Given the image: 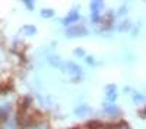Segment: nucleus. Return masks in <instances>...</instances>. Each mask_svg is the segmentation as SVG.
<instances>
[{"label": "nucleus", "mask_w": 146, "mask_h": 129, "mask_svg": "<svg viewBox=\"0 0 146 129\" xmlns=\"http://www.w3.org/2000/svg\"><path fill=\"white\" fill-rule=\"evenodd\" d=\"M48 62H50L53 66L58 68L62 72H66V62H63L60 57H57V56H50V57H48Z\"/></svg>", "instance_id": "nucleus-8"}, {"label": "nucleus", "mask_w": 146, "mask_h": 129, "mask_svg": "<svg viewBox=\"0 0 146 129\" xmlns=\"http://www.w3.org/2000/svg\"><path fill=\"white\" fill-rule=\"evenodd\" d=\"M118 97V92H117V87L115 85H107L105 87V98L107 103H114Z\"/></svg>", "instance_id": "nucleus-4"}, {"label": "nucleus", "mask_w": 146, "mask_h": 129, "mask_svg": "<svg viewBox=\"0 0 146 129\" xmlns=\"http://www.w3.org/2000/svg\"><path fill=\"white\" fill-rule=\"evenodd\" d=\"M75 54H76V56H79V57H83V59L86 57V53H85V50H83V49H76V50H75Z\"/></svg>", "instance_id": "nucleus-14"}, {"label": "nucleus", "mask_w": 146, "mask_h": 129, "mask_svg": "<svg viewBox=\"0 0 146 129\" xmlns=\"http://www.w3.org/2000/svg\"><path fill=\"white\" fill-rule=\"evenodd\" d=\"M85 60H86V63L91 65V66H96V65H98V62H96L95 59H92V56H86V57H85Z\"/></svg>", "instance_id": "nucleus-13"}, {"label": "nucleus", "mask_w": 146, "mask_h": 129, "mask_svg": "<svg viewBox=\"0 0 146 129\" xmlns=\"http://www.w3.org/2000/svg\"><path fill=\"white\" fill-rule=\"evenodd\" d=\"M104 113L108 114V116H117V114L121 113V110H120L118 106L111 104V103H107V104H104Z\"/></svg>", "instance_id": "nucleus-7"}, {"label": "nucleus", "mask_w": 146, "mask_h": 129, "mask_svg": "<svg viewBox=\"0 0 146 129\" xmlns=\"http://www.w3.org/2000/svg\"><path fill=\"white\" fill-rule=\"evenodd\" d=\"M80 19V15H79V12L75 9V10H70V13L62 21V23L64 27H67V28H70V27H73L75 25V22H78Z\"/></svg>", "instance_id": "nucleus-3"}, {"label": "nucleus", "mask_w": 146, "mask_h": 129, "mask_svg": "<svg viewBox=\"0 0 146 129\" xmlns=\"http://www.w3.org/2000/svg\"><path fill=\"white\" fill-rule=\"evenodd\" d=\"M127 13V7L126 6H123L120 9V12H117V16H121V15H126Z\"/></svg>", "instance_id": "nucleus-15"}, {"label": "nucleus", "mask_w": 146, "mask_h": 129, "mask_svg": "<svg viewBox=\"0 0 146 129\" xmlns=\"http://www.w3.org/2000/svg\"><path fill=\"white\" fill-rule=\"evenodd\" d=\"M91 6V13L94 18H100L101 16V10L104 7V3L102 2H98V0H95V2H91L89 3Z\"/></svg>", "instance_id": "nucleus-6"}, {"label": "nucleus", "mask_w": 146, "mask_h": 129, "mask_svg": "<svg viewBox=\"0 0 146 129\" xmlns=\"http://www.w3.org/2000/svg\"><path fill=\"white\" fill-rule=\"evenodd\" d=\"M22 31L27 32V35H34V34H36V28L32 27V25H23V27H22Z\"/></svg>", "instance_id": "nucleus-11"}, {"label": "nucleus", "mask_w": 146, "mask_h": 129, "mask_svg": "<svg viewBox=\"0 0 146 129\" xmlns=\"http://www.w3.org/2000/svg\"><path fill=\"white\" fill-rule=\"evenodd\" d=\"M23 5H25L29 10H34V3L32 2H28V0H27V2H23Z\"/></svg>", "instance_id": "nucleus-16"}, {"label": "nucleus", "mask_w": 146, "mask_h": 129, "mask_svg": "<svg viewBox=\"0 0 146 129\" xmlns=\"http://www.w3.org/2000/svg\"><path fill=\"white\" fill-rule=\"evenodd\" d=\"M133 103L135 104H143L145 101H146V97L143 96V94H140V92H137V91H135L133 92Z\"/></svg>", "instance_id": "nucleus-9"}, {"label": "nucleus", "mask_w": 146, "mask_h": 129, "mask_svg": "<svg viewBox=\"0 0 146 129\" xmlns=\"http://www.w3.org/2000/svg\"><path fill=\"white\" fill-rule=\"evenodd\" d=\"M131 28V22L130 21H123L120 23V25L117 27V31H120V32H126V31H129Z\"/></svg>", "instance_id": "nucleus-10"}, {"label": "nucleus", "mask_w": 146, "mask_h": 129, "mask_svg": "<svg viewBox=\"0 0 146 129\" xmlns=\"http://www.w3.org/2000/svg\"><path fill=\"white\" fill-rule=\"evenodd\" d=\"M86 35H88V29L82 25H73V27L67 28V31H66L67 38H80V37H86Z\"/></svg>", "instance_id": "nucleus-1"}, {"label": "nucleus", "mask_w": 146, "mask_h": 129, "mask_svg": "<svg viewBox=\"0 0 146 129\" xmlns=\"http://www.w3.org/2000/svg\"><path fill=\"white\" fill-rule=\"evenodd\" d=\"M94 110H92V107H91V106H88V104H79L78 106V107L75 109V112H73V113H75L78 117H85V116H88V114H91Z\"/></svg>", "instance_id": "nucleus-5"}, {"label": "nucleus", "mask_w": 146, "mask_h": 129, "mask_svg": "<svg viewBox=\"0 0 146 129\" xmlns=\"http://www.w3.org/2000/svg\"><path fill=\"white\" fill-rule=\"evenodd\" d=\"M123 129H129V128H123Z\"/></svg>", "instance_id": "nucleus-17"}, {"label": "nucleus", "mask_w": 146, "mask_h": 129, "mask_svg": "<svg viewBox=\"0 0 146 129\" xmlns=\"http://www.w3.org/2000/svg\"><path fill=\"white\" fill-rule=\"evenodd\" d=\"M41 16L42 18H53L54 16V10L53 9H42L41 10Z\"/></svg>", "instance_id": "nucleus-12"}, {"label": "nucleus", "mask_w": 146, "mask_h": 129, "mask_svg": "<svg viewBox=\"0 0 146 129\" xmlns=\"http://www.w3.org/2000/svg\"><path fill=\"white\" fill-rule=\"evenodd\" d=\"M66 72H67L70 76H73L75 79H78V78H80V76L83 75L82 68H80L79 65H76L75 62H66Z\"/></svg>", "instance_id": "nucleus-2"}]
</instances>
